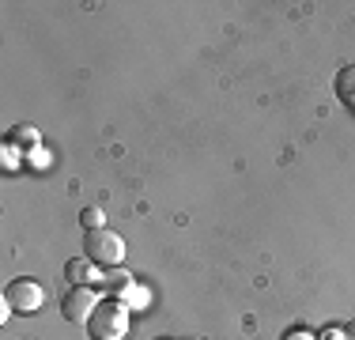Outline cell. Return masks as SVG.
I'll return each mask as SVG.
<instances>
[{"instance_id": "6da1fadb", "label": "cell", "mask_w": 355, "mask_h": 340, "mask_svg": "<svg viewBox=\"0 0 355 340\" xmlns=\"http://www.w3.org/2000/svg\"><path fill=\"white\" fill-rule=\"evenodd\" d=\"M129 321H132V310L121 299H103L87 321V337L91 340H125L129 337Z\"/></svg>"}, {"instance_id": "7a4b0ae2", "label": "cell", "mask_w": 355, "mask_h": 340, "mask_svg": "<svg viewBox=\"0 0 355 340\" xmlns=\"http://www.w3.org/2000/svg\"><path fill=\"white\" fill-rule=\"evenodd\" d=\"M83 257H91L98 269H117L125 261V238L110 227L83 231Z\"/></svg>"}, {"instance_id": "3957f363", "label": "cell", "mask_w": 355, "mask_h": 340, "mask_svg": "<svg viewBox=\"0 0 355 340\" xmlns=\"http://www.w3.org/2000/svg\"><path fill=\"white\" fill-rule=\"evenodd\" d=\"M4 303L12 306L15 314H38L42 303H46V291H42L38 280L19 276V280H12V284L4 287Z\"/></svg>"}, {"instance_id": "277c9868", "label": "cell", "mask_w": 355, "mask_h": 340, "mask_svg": "<svg viewBox=\"0 0 355 340\" xmlns=\"http://www.w3.org/2000/svg\"><path fill=\"white\" fill-rule=\"evenodd\" d=\"M95 306H98L95 287H69L64 299H61V314H64V321H72V325H87L91 314H95Z\"/></svg>"}, {"instance_id": "5b68a950", "label": "cell", "mask_w": 355, "mask_h": 340, "mask_svg": "<svg viewBox=\"0 0 355 340\" xmlns=\"http://www.w3.org/2000/svg\"><path fill=\"white\" fill-rule=\"evenodd\" d=\"M64 280L72 287H91L103 280V272H95V261L91 257H72V261H64Z\"/></svg>"}, {"instance_id": "8992f818", "label": "cell", "mask_w": 355, "mask_h": 340, "mask_svg": "<svg viewBox=\"0 0 355 340\" xmlns=\"http://www.w3.org/2000/svg\"><path fill=\"white\" fill-rule=\"evenodd\" d=\"M98 284H103L106 291H110V299H125V295H129L132 287H137V280H132V272H129V269L117 265V269H106Z\"/></svg>"}, {"instance_id": "52a82bcc", "label": "cell", "mask_w": 355, "mask_h": 340, "mask_svg": "<svg viewBox=\"0 0 355 340\" xmlns=\"http://www.w3.org/2000/svg\"><path fill=\"white\" fill-rule=\"evenodd\" d=\"M336 99L344 102V106L355 110V65H344L340 72H336V83H333Z\"/></svg>"}, {"instance_id": "ba28073f", "label": "cell", "mask_w": 355, "mask_h": 340, "mask_svg": "<svg viewBox=\"0 0 355 340\" xmlns=\"http://www.w3.org/2000/svg\"><path fill=\"white\" fill-rule=\"evenodd\" d=\"M8 140H12L15 148L23 151V155H27V151H35V148H42V136H38V129H35V125H15Z\"/></svg>"}, {"instance_id": "9c48e42d", "label": "cell", "mask_w": 355, "mask_h": 340, "mask_svg": "<svg viewBox=\"0 0 355 340\" xmlns=\"http://www.w3.org/2000/svg\"><path fill=\"white\" fill-rule=\"evenodd\" d=\"M103 219H106V216H103V208H83V212H80L83 231H98V227H106Z\"/></svg>"}, {"instance_id": "30bf717a", "label": "cell", "mask_w": 355, "mask_h": 340, "mask_svg": "<svg viewBox=\"0 0 355 340\" xmlns=\"http://www.w3.org/2000/svg\"><path fill=\"white\" fill-rule=\"evenodd\" d=\"M148 299H151V295H148V287H140V284H137V287H132V291L125 295L121 303L129 306V310H144V306H148Z\"/></svg>"}, {"instance_id": "8fae6325", "label": "cell", "mask_w": 355, "mask_h": 340, "mask_svg": "<svg viewBox=\"0 0 355 340\" xmlns=\"http://www.w3.org/2000/svg\"><path fill=\"white\" fill-rule=\"evenodd\" d=\"M23 159H27V155H23V151L15 148L12 140H4V170H19V167H23Z\"/></svg>"}, {"instance_id": "7c38bea8", "label": "cell", "mask_w": 355, "mask_h": 340, "mask_svg": "<svg viewBox=\"0 0 355 340\" xmlns=\"http://www.w3.org/2000/svg\"><path fill=\"white\" fill-rule=\"evenodd\" d=\"M49 163H53V155H49L46 148L27 151V167H31V170H49Z\"/></svg>"}, {"instance_id": "4fadbf2b", "label": "cell", "mask_w": 355, "mask_h": 340, "mask_svg": "<svg viewBox=\"0 0 355 340\" xmlns=\"http://www.w3.org/2000/svg\"><path fill=\"white\" fill-rule=\"evenodd\" d=\"M318 340H348V333H344V325H325L318 333Z\"/></svg>"}, {"instance_id": "5bb4252c", "label": "cell", "mask_w": 355, "mask_h": 340, "mask_svg": "<svg viewBox=\"0 0 355 340\" xmlns=\"http://www.w3.org/2000/svg\"><path fill=\"white\" fill-rule=\"evenodd\" d=\"M284 340H318V333H310V329H287Z\"/></svg>"}, {"instance_id": "9a60e30c", "label": "cell", "mask_w": 355, "mask_h": 340, "mask_svg": "<svg viewBox=\"0 0 355 340\" xmlns=\"http://www.w3.org/2000/svg\"><path fill=\"white\" fill-rule=\"evenodd\" d=\"M12 314H15V310H12V306H8V303H0V325H4V321H8V318H12Z\"/></svg>"}, {"instance_id": "2e32d148", "label": "cell", "mask_w": 355, "mask_h": 340, "mask_svg": "<svg viewBox=\"0 0 355 340\" xmlns=\"http://www.w3.org/2000/svg\"><path fill=\"white\" fill-rule=\"evenodd\" d=\"M344 333H348V340H355V321H348V325H344Z\"/></svg>"}, {"instance_id": "e0dca14e", "label": "cell", "mask_w": 355, "mask_h": 340, "mask_svg": "<svg viewBox=\"0 0 355 340\" xmlns=\"http://www.w3.org/2000/svg\"><path fill=\"white\" fill-rule=\"evenodd\" d=\"M185 340H205V337H185Z\"/></svg>"}, {"instance_id": "ac0fdd59", "label": "cell", "mask_w": 355, "mask_h": 340, "mask_svg": "<svg viewBox=\"0 0 355 340\" xmlns=\"http://www.w3.org/2000/svg\"><path fill=\"white\" fill-rule=\"evenodd\" d=\"M163 340H166V337H163Z\"/></svg>"}]
</instances>
